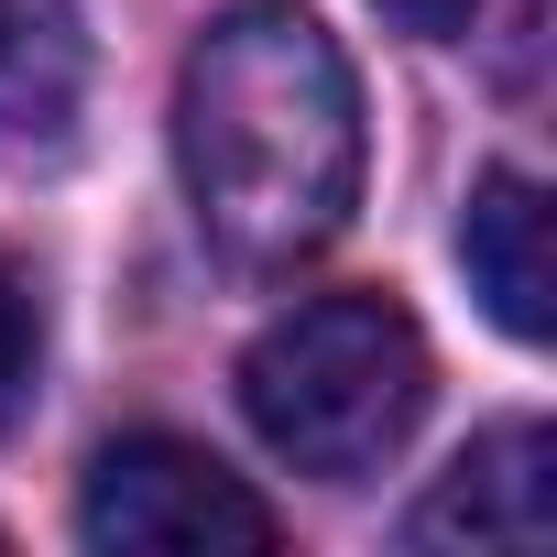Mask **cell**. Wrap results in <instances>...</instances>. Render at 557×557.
<instances>
[{
    "instance_id": "obj_1",
    "label": "cell",
    "mask_w": 557,
    "mask_h": 557,
    "mask_svg": "<svg viewBox=\"0 0 557 557\" xmlns=\"http://www.w3.org/2000/svg\"><path fill=\"white\" fill-rule=\"evenodd\" d=\"M361 77L307 0H230L175 66V175L219 262L296 273L361 208Z\"/></svg>"
},
{
    "instance_id": "obj_2",
    "label": "cell",
    "mask_w": 557,
    "mask_h": 557,
    "mask_svg": "<svg viewBox=\"0 0 557 557\" xmlns=\"http://www.w3.org/2000/svg\"><path fill=\"white\" fill-rule=\"evenodd\" d=\"M437 394V350L426 329L383 296V285H339V296H296L251 350H240V416L251 437L307 470V481H372L405 459L416 416Z\"/></svg>"
},
{
    "instance_id": "obj_3",
    "label": "cell",
    "mask_w": 557,
    "mask_h": 557,
    "mask_svg": "<svg viewBox=\"0 0 557 557\" xmlns=\"http://www.w3.org/2000/svg\"><path fill=\"white\" fill-rule=\"evenodd\" d=\"M77 535L99 557H273L285 513H273L230 459H208L197 437H110L77 481Z\"/></svg>"
},
{
    "instance_id": "obj_4",
    "label": "cell",
    "mask_w": 557,
    "mask_h": 557,
    "mask_svg": "<svg viewBox=\"0 0 557 557\" xmlns=\"http://www.w3.org/2000/svg\"><path fill=\"white\" fill-rule=\"evenodd\" d=\"M557 535V437L535 426V416H503V426H481L448 470H437V492L405 513V546H546Z\"/></svg>"
},
{
    "instance_id": "obj_5",
    "label": "cell",
    "mask_w": 557,
    "mask_h": 557,
    "mask_svg": "<svg viewBox=\"0 0 557 557\" xmlns=\"http://www.w3.org/2000/svg\"><path fill=\"white\" fill-rule=\"evenodd\" d=\"M459 262H470V296L492 307L503 339H546L557 329V251H546V186L524 164H492L470 186V219H459Z\"/></svg>"
},
{
    "instance_id": "obj_6",
    "label": "cell",
    "mask_w": 557,
    "mask_h": 557,
    "mask_svg": "<svg viewBox=\"0 0 557 557\" xmlns=\"http://www.w3.org/2000/svg\"><path fill=\"white\" fill-rule=\"evenodd\" d=\"M88 99L77 0H0V153H55Z\"/></svg>"
},
{
    "instance_id": "obj_7",
    "label": "cell",
    "mask_w": 557,
    "mask_h": 557,
    "mask_svg": "<svg viewBox=\"0 0 557 557\" xmlns=\"http://www.w3.org/2000/svg\"><path fill=\"white\" fill-rule=\"evenodd\" d=\"M45 394V285L23 251H0V437H12Z\"/></svg>"
},
{
    "instance_id": "obj_8",
    "label": "cell",
    "mask_w": 557,
    "mask_h": 557,
    "mask_svg": "<svg viewBox=\"0 0 557 557\" xmlns=\"http://www.w3.org/2000/svg\"><path fill=\"white\" fill-rule=\"evenodd\" d=\"M372 12H383V23H405L416 45H459V34L481 23V0H372Z\"/></svg>"
}]
</instances>
